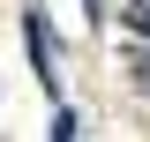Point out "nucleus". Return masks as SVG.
I'll return each mask as SVG.
<instances>
[{
    "instance_id": "1",
    "label": "nucleus",
    "mask_w": 150,
    "mask_h": 142,
    "mask_svg": "<svg viewBox=\"0 0 150 142\" xmlns=\"http://www.w3.org/2000/svg\"><path fill=\"white\" fill-rule=\"evenodd\" d=\"M23 37H30V67L53 82V37H45V15H30V22H23Z\"/></svg>"
},
{
    "instance_id": "2",
    "label": "nucleus",
    "mask_w": 150,
    "mask_h": 142,
    "mask_svg": "<svg viewBox=\"0 0 150 142\" xmlns=\"http://www.w3.org/2000/svg\"><path fill=\"white\" fill-rule=\"evenodd\" d=\"M120 22H128V30H143V37H150V0H128V8H120Z\"/></svg>"
},
{
    "instance_id": "3",
    "label": "nucleus",
    "mask_w": 150,
    "mask_h": 142,
    "mask_svg": "<svg viewBox=\"0 0 150 142\" xmlns=\"http://www.w3.org/2000/svg\"><path fill=\"white\" fill-rule=\"evenodd\" d=\"M135 90H143V97H150V53L135 60Z\"/></svg>"
}]
</instances>
